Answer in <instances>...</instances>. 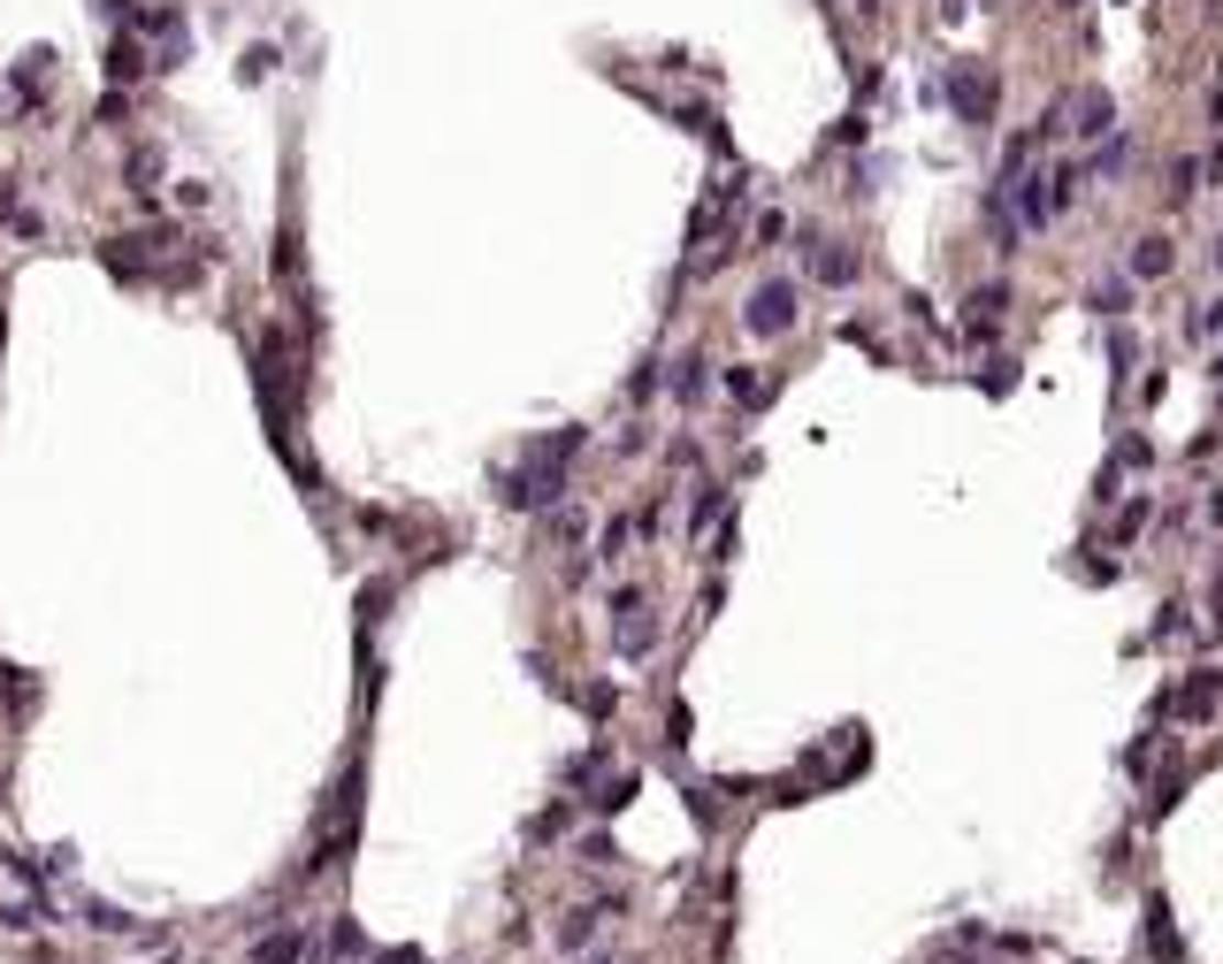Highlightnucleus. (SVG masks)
Segmentation results:
<instances>
[{"label": "nucleus", "instance_id": "f257e3e1", "mask_svg": "<svg viewBox=\"0 0 1223 964\" xmlns=\"http://www.w3.org/2000/svg\"><path fill=\"white\" fill-rule=\"evenodd\" d=\"M1109 131H1116V100H1109V92H1064V100L1040 116V139H1093V146H1101Z\"/></svg>", "mask_w": 1223, "mask_h": 964}, {"label": "nucleus", "instance_id": "f03ea898", "mask_svg": "<svg viewBox=\"0 0 1223 964\" xmlns=\"http://www.w3.org/2000/svg\"><path fill=\"white\" fill-rule=\"evenodd\" d=\"M940 100L956 108V123L987 131V123H994V100H1002V77H994V62H956V69H948V85H940Z\"/></svg>", "mask_w": 1223, "mask_h": 964}, {"label": "nucleus", "instance_id": "7ed1b4c3", "mask_svg": "<svg viewBox=\"0 0 1223 964\" xmlns=\"http://www.w3.org/2000/svg\"><path fill=\"white\" fill-rule=\"evenodd\" d=\"M795 315H803V284H787V276L758 284V292H750V307H742L750 337H787V329H795Z\"/></svg>", "mask_w": 1223, "mask_h": 964}, {"label": "nucleus", "instance_id": "20e7f679", "mask_svg": "<svg viewBox=\"0 0 1223 964\" xmlns=\"http://www.w3.org/2000/svg\"><path fill=\"white\" fill-rule=\"evenodd\" d=\"M803 269H811V284H826V292H849L864 269H857V253L841 245V238H826V230H803Z\"/></svg>", "mask_w": 1223, "mask_h": 964}, {"label": "nucleus", "instance_id": "39448f33", "mask_svg": "<svg viewBox=\"0 0 1223 964\" xmlns=\"http://www.w3.org/2000/svg\"><path fill=\"white\" fill-rule=\"evenodd\" d=\"M1178 269V245L1163 238V230H1147V238H1132V284H1155V276H1170Z\"/></svg>", "mask_w": 1223, "mask_h": 964}, {"label": "nucleus", "instance_id": "423d86ee", "mask_svg": "<svg viewBox=\"0 0 1223 964\" xmlns=\"http://www.w3.org/2000/svg\"><path fill=\"white\" fill-rule=\"evenodd\" d=\"M1147 950L1163 964H1178V927H1170V903H1163V896H1147Z\"/></svg>", "mask_w": 1223, "mask_h": 964}, {"label": "nucleus", "instance_id": "0eeeda50", "mask_svg": "<svg viewBox=\"0 0 1223 964\" xmlns=\"http://www.w3.org/2000/svg\"><path fill=\"white\" fill-rule=\"evenodd\" d=\"M1086 307H1093L1101 321L1132 315V276H1109V284H1093V292H1086Z\"/></svg>", "mask_w": 1223, "mask_h": 964}, {"label": "nucleus", "instance_id": "6e6552de", "mask_svg": "<svg viewBox=\"0 0 1223 964\" xmlns=\"http://www.w3.org/2000/svg\"><path fill=\"white\" fill-rule=\"evenodd\" d=\"M1132 168V131H1109V146H1093L1086 176H1124Z\"/></svg>", "mask_w": 1223, "mask_h": 964}, {"label": "nucleus", "instance_id": "1a4fd4ad", "mask_svg": "<svg viewBox=\"0 0 1223 964\" xmlns=\"http://www.w3.org/2000/svg\"><path fill=\"white\" fill-rule=\"evenodd\" d=\"M1193 191H1201V161H1193V154H1178V161H1170V207H1186Z\"/></svg>", "mask_w": 1223, "mask_h": 964}, {"label": "nucleus", "instance_id": "9d476101", "mask_svg": "<svg viewBox=\"0 0 1223 964\" xmlns=\"http://www.w3.org/2000/svg\"><path fill=\"white\" fill-rule=\"evenodd\" d=\"M704 391H712V375H704V360H681V375H673V398H681V406H696Z\"/></svg>", "mask_w": 1223, "mask_h": 964}, {"label": "nucleus", "instance_id": "9b49d317", "mask_svg": "<svg viewBox=\"0 0 1223 964\" xmlns=\"http://www.w3.org/2000/svg\"><path fill=\"white\" fill-rule=\"evenodd\" d=\"M719 505H727V490H719V482H696V497H688V528L719 521Z\"/></svg>", "mask_w": 1223, "mask_h": 964}, {"label": "nucleus", "instance_id": "f8f14e48", "mask_svg": "<svg viewBox=\"0 0 1223 964\" xmlns=\"http://www.w3.org/2000/svg\"><path fill=\"white\" fill-rule=\"evenodd\" d=\"M1132 360H1139V337H1132V329H1116V337H1109V375L1124 383V375H1132Z\"/></svg>", "mask_w": 1223, "mask_h": 964}, {"label": "nucleus", "instance_id": "ddd939ff", "mask_svg": "<svg viewBox=\"0 0 1223 964\" xmlns=\"http://www.w3.org/2000/svg\"><path fill=\"white\" fill-rule=\"evenodd\" d=\"M139 69H146L139 39H115V54H108V77H139Z\"/></svg>", "mask_w": 1223, "mask_h": 964}, {"label": "nucleus", "instance_id": "4468645a", "mask_svg": "<svg viewBox=\"0 0 1223 964\" xmlns=\"http://www.w3.org/2000/svg\"><path fill=\"white\" fill-rule=\"evenodd\" d=\"M590 934H597V911H574V919L559 927V950H590Z\"/></svg>", "mask_w": 1223, "mask_h": 964}, {"label": "nucleus", "instance_id": "2eb2a0df", "mask_svg": "<svg viewBox=\"0 0 1223 964\" xmlns=\"http://www.w3.org/2000/svg\"><path fill=\"white\" fill-rule=\"evenodd\" d=\"M727 398H742V406H764V383L750 368H727Z\"/></svg>", "mask_w": 1223, "mask_h": 964}, {"label": "nucleus", "instance_id": "dca6fc26", "mask_svg": "<svg viewBox=\"0 0 1223 964\" xmlns=\"http://www.w3.org/2000/svg\"><path fill=\"white\" fill-rule=\"evenodd\" d=\"M1147 460H1155L1147 437H1124V445H1116V468H1147Z\"/></svg>", "mask_w": 1223, "mask_h": 964}, {"label": "nucleus", "instance_id": "f3484780", "mask_svg": "<svg viewBox=\"0 0 1223 964\" xmlns=\"http://www.w3.org/2000/svg\"><path fill=\"white\" fill-rule=\"evenodd\" d=\"M1193 337H1223V299H1209V307L1193 315Z\"/></svg>", "mask_w": 1223, "mask_h": 964}, {"label": "nucleus", "instance_id": "a211bd4d", "mask_svg": "<svg viewBox=\"0 0 1223 964\" xmlns=\"http://www.w3.org/2000/svg\"><path fill=\"white\" fill-rule=\"evenodd\" d=\"M1155 636H1186V605H1163V613H1155Z\"/></svg>", "mask_w": 1223, "mask_h": 964}, {"label": "nucleus", "instance_id": "6ab92c4d", "mask_svg": "<svg viewBox=\"0 0 1223 964\" xmlns=\"http://www.w3.org/2000/svg\"><path fill=\"white\" fill-rule=\"evenodd\" d=\"M1209 521H1223V490H1209Z\"/></svg>", "mask_w": 1223, "mask_h": 964}, {"label": "nucleus", "instance_id": "aec40b11", "mask_svg": "<svg viewBox=\"0 0 1223 964\" xmlns=\"http://www.w3.org/2000/svg\"><path fill=\"white\" fill-rule=\"evenodd\" d=\"M383 964H421V957H414V950H398V957H383Z\"/></svg>", "mask_w": 1223, "mask_h": 964}, {"label": "nucleus", "instance_id": "412c9836", "mask_svg": "<svg viewBox=\"0 0 1223 964\" xmlns=\"http://www.w3.org/2000/svg\"><path fill=\"white\" fill-rule=\"evenodd\" d=\"M857 8H864V15H880V0H857Z\"/></svg>", "mask_w": 1223, "mask_h": 964}, {"label": "nucleus", "instance_id": "4be33fe9", "mask_svg": "<svg viewBox=\"0 0 1223 964\" xmlns=\"http://www.w3.org/2000/svg\"><path fill=\"white\" fill-rule=\"evenodd\" d=\"M1216 276H1223V238H1216Z\"/></svg>", "mask_w": 1223, "mask_h": 964}, {"label": "nucleus", "instance_id": "5701e85b", "mask_svg": "<svg viewBox=\"0 0 1223 964\" xmlns=\"http://www.w3.org/2000/svg\"><path fill=\"white\" fill-rule=\"evenodd\" d=\"M1216 398H1223V360H1216Z\"/></svg>", "mask_w": 1223, "mask_h": 964}]
</instances>
